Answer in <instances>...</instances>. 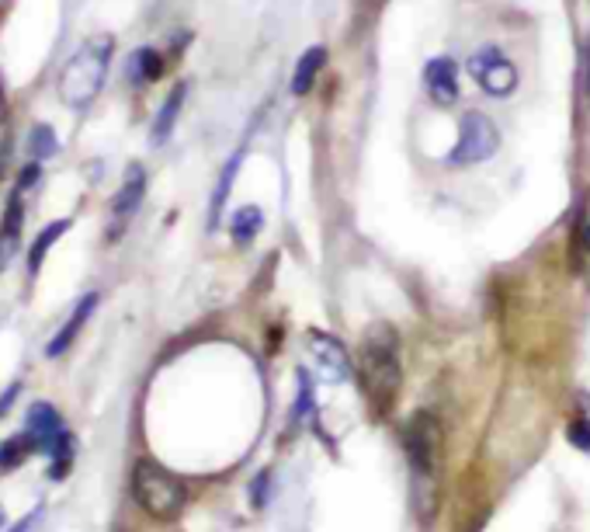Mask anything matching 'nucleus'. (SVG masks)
I'll return each instance as SVG.
<instances>
[{"label": "nucleus", "instance_id": "obj_1", "mask_svg": "<svg viewBox=\"0 0 590 532\" xmlns=\"http://www.w3.org/2000/svg\"><path fill=\"white\" fill-rule=\"evenodd\" d=\"M361 390L375 410H386L399 393V345L389 324H372L361 337V359H358Z\"/></svg>", "mask_w": 590, "mask_h": 532}, {"label": "nucleus", "instance_id": "obj_2", "mask_svg": "<svg viewBox=\"0 0 590 532\" xmlns=\"http://www.w3.org/2000/svg\"><path fill=\"white\" fill-rule=\"evenodd\" d=\"M112 52H115V42L108 36H98V39H87L77 52L63 63L59 70V81L56 91L63 98L67 108H87L108 77V63H112Z\"/></svg>", "mask_w": 590, "mask_h": 532}, {"label": "nucleus", "instance_id": "obj_3", "mask_svg": "<svg viewBox=\"0 0 590 532\" xmlns=\"http://www.w3.org/2000/svg\"><path fill=\"white\" fill-rule=\"evenodd\" d=\"M132 494L157 519H174L185 508V497H188L185 484L174 473H167L163 466L150 463V459H143L136 466V473H132Z\"/></svg>", "mask_w": 590, "mask_h": 532}, {"label": "nucleus", "instance_id": "obj_4", "mask_svg": "<svg viewBox=\"0 0 590 532\" xmlns=\"http://www.w3.org/2000/svg\"><path fill=\"white\" fill-rule=\"evenodd\" d=\"M500 150V132H497V123L486 115V112H466L459 119V143L455 150L448 154V164L452 167H469V164H483L490 161L493 154Z\"/></svg>", "mask_w": 590, "mask_h": 532}, {"label": "nucleus", "instance_id": "obj_5", "mask_svg": "<svg viewBox=\"0 0 590 532\" xmlns=\"http://www.w3.org/2000/svg\"><path fill=\"white\" fill-rule=\"evenodd\" d=\"M403 449L421 477H431L441 463V421L428 410H417L403 428Z\"/></svg>", "mask_w": 590, "mask_h": 532}, {"label": "nucleus", "instance_id": "obj_6", "mask_svg": "<svg viewBox=\"0 0 590 532\" xmlns=\"http://www.w3.org/2000/svg\"><path fill=\"white\" fill-rule=\"evenodd\" d=\"M466 67H469L472 81L479 83L490 98H507L517 87V67L511 63V56H504L497 45L476 49Z\"/></svg>", "mask_w": 590, "mask_h": 532}, {"label": "nucleus", "instance_id": "obj_7", "mask_svg": "<svg viewBox=\"0 0 590 532\" xmlns=\"http://www.w3.org/2000/svg\"><path fill=\"white\" fill-rule=\"evenodd\" d=\"M306 352L313 359V366L323 372L326 383H348L351 379V359L344 352V345L323 330H310L306 334Z\"/></svg>", "mask_w": 590, "mask_h": 532}, {"label": "nucleus", "instance_id": "obj_8", "mask_svg": "<svg viewBox=\"0 0 590 532\" xmlns=\"http://www.w3.org/2000/svg\"><path fill=\"white\" fill-rule=\"evenodd\" d=\"M424 83H428V94H431L437 108H452L459 101V67H455V60L434 56L424 67Z\"/></svg>", "mask_w": 590, "mask_h": 532}, {"label": "nucleus", "instance_id": "obj_9", "mask_svg": "<svg viewBox=\"0 0 590 532\" xmlns=\"http://www.w3.org/2000/svg\"><path fill=\"white\" fill-rule=\"evenodd\" d=\"M146 195V167L143 164H129L125 167V181L118 188V195L112 199V212H115V223H125Z\"/></svg>", "mask_w": 590, "mask_h": 532}, {"label": "nucleus", "instance_id": "obj_10", "mask_svg": "<svg viewBox=\"0 0 590 532\" xmlns=\"http://www.w3.org/2000/svg\"><path fill=\"white\" fill-rule=\"evenodd\" d=\"M25 432H32L35 442L42 446V452H49V446H52L67 428H63L59 410L52 408V404H45V401H39V404H32L28 414H25Z\"/></svg>", "mask_w": 590, "mask_h": 532}, {"label": "nucleus", "instance_id": "obj_11", "mask_svg": "<svg viewBox=\"0 0 590 532\" xmlns=\"http://www.w3.org/2000/svg\"><path fill=\"white\" fill-rule=\"evenodd\" d=\"M94 306H98V292H87V296H83V299L77 303V310L70 314V321L56 330V337L49 341V348H45V355H49V359H59V355H63V352H67V348L77 341V334L83 330L87 317L94 314Z\"/></svg>", "mask_w": 590, "mask_h": 532}, {"label": "nucleus", "instance_id": "obj_12", "mask_svg": "<svg viewBox=\"0 0 590 532\" xmlns=\"http://www.w3.org/2000/svg\"><path fill=\"white\" fill-rule=\"evenodd\" d=\"M185 98H188V83L181 81L167 94V101L160 105L157 119H153V129H150V143H153V147H163V143L170 139V132H174V125H177V115H181V108H185Z\"/></svg>", "mask_w": 590, "mask_h": 532}, {"label": "nucleus", "instance_id": "obj_13", "mask_svg": "<svg viewBox=\"0 0 590 532\" xmlns=\"http://www.w3.org/2000/svg\"><path fill=\"white\" fill-rule=\"evenodd\" d=\"M323 67H326V49H323V45H310V49L299 56V63H295V74H292V94H295V98H306V94L313 91V83Z\"/></svg>", "mask_w": 590, "mask_h": 532}, {"label": "nucleus", "instance_id": "obj_14", "mask_svg": "<svg viewBox=\"0 0 590 532\" xmlns=\"http://www.w3.org/2000/svg\"><path fill=\"white\" fill-rule=\"evenodd\" d=\"M240 164H243V147H236L233 157L226 161L223 174H219V181H216L212 205H208V230H216V226H219V219H223V209H226V199H230V192H233V181H236V171H240Z\"/></svg>", "mask_w": 590, "mask_h": 532}, {"label": "nucleus", "instance_id": "obj_15", "mask_svg": "<svg viewBox=\"0 0 590 532\" xmlns=\"http://www.w3.org/2000/svg\"><path fill=\"white\" fill-rule=\"evenodd\" d=\"M160 74H163V56H160L157 49L143 45V49H136V52L129 56L125 77L132 83H150V81H157Z\"/></svg>", "mask_w": 590, "mask_h": 532}, {"label": "nucleus", "instance_id": "obj_16", "mask_svg": "<svg viewBox=\"0 0 590 532\" xmlns=\"http://www.w3.org/2000/svg\"><path fill=\"white\" fill-rule=\"evenodd\" d=\"M261 226H264V212H261V205H240L233 212V219H230V234H233V241L240 247H247L257 234H261Z\"/></svg>", "mask_w": 590, "mask_h": 532}, {"label": "nucleus", "instance_id": "obj_17", "mask_svg": "<svg viewBox=\"0 0 590 532\" xmlns=\"http://www.w3.org/2000/svg\"><path fill=\"white\" fill-rule=\"evenodd\" d=\"M32 452H42V446L35 442L32 432L21 428V435H11L7 442H0V470H14V466H21Z\"/></svg>", "mask_w": 590, "mask_h": 532}, {"label": "nucleus", "instance_id": "obj_18", "mask_svg": "<svg viewBox=\"0 0 590 532\" xmlns=\"http://www.w3.org/2000/svg\"><path fill=\"white\" fill-rule=\"evenodd\" d=\"M67 230H70V219H56V223H49V226L42 230L39 241H35V244H32V250H28V268H32V275L39 272L42 261H45V254L52 250V244H56V241H59Z\"/></svg>", "mask_w": 590, "mask_h": 532}, {"label": "nucleus", "instance_id": "obj_19", "mask_svg": "<svg viewBox=\"0 0 590 532\" xmlns=\"http://www.w3.org/2000/svg\"><path fill=\"white\" fill-rule=\"evenodd\" d=\"M28 154L35 161H49V157L59 154V136H56V129L49 123L32 125V132H28Z\"/></svg>", "mask_w": 590, "mask_h": 532}, {"label": "nucleus", "instance_id": "obj_20", "mask_svg": "<svg viewBox=\"0 0 590 532\" xmlns=\"http://www.w3.org/2000/svg\"><path fill=\"white\" fill-rule=\"evenodd\" d=\"M313 414V379L306 369H299V397H295V408H292V425L306 421Z\"/></svg>", "mask_w": 590, "mask_h": 532}, {"label": "nucleus", "instance_id": "obj_21", "mask_svg": "<svg viewBox=\"0 0 590 532\" xmlns=\"http://www.w3.org/2000/svg\"><path fill=\"white\" fill-rule=\"evenodd\" d=\"M49 456H52V477H63V473H67V466L74 463V435H70V432H63V435L49 446Z\"/></svg>", "mask_w": 590, "mask_h": 532}, {"label": "nucleus", "instance_id": "obj_22", "mask_svg": "<svg viewBox=\"0 0 590 532\" xmlns=\"http://www.w3.org/2000/svg\"><path fill=\"white\" fill-rule=\"evenodd\" d=\"M21 223H25V202H21V192L14 188L11 192V199H7V212H4V230H11V234H21Z\"/></svg>", "mask_w": 590, "mask_h": 532}, {"label": "nucleus", "instance_id": "obj_23", "mask_svg": "<svg viewBox=\"0 0 590 532\" xmlns=\"http://www.w3.org/2000/svg\"><path fill=\"white\" fill-rule=\"evenodd\" d=\"M18 247H21V234H11L0 226V272L11 268V261L18 258Z\"/></svg>", "mask_w": 590, "mask_h": 532}, {"label": "nucleus", "instance_id": "obj_24", "mask_svg": "<svg viewBox=\"0 0 590 532\" xmlns=\"http://www.w3.org/2000/svg\"><path fill=\"white\" fill-rule=\"evenodd\" d=\"M566 435H570V442H573L577 449L590 452V421H573Z\"/></svg>", "mask_w": 590, "mask_h": 532}, {"label": "nucleus", "instance_id": "obj_25", "mask_svg": "<svg viewBox=\"0 0 590 532\" xmlns=\"http://www.w3.org/2000/svg\"><path fill=\"white\" fill-rule=\"evenodd\" d=\"M268 480H271V473H268V470H261V473H257V480H254V491H250L254 508H264V501H268Z\"/></svg>", "mask_w": 590, "mask_h": 532}, {"label": "nucleus", "instance_id": "obj_26", "mask_svg": "<svg viewBox=\"0 0 590 532\" xmlns=\"http://www.w3.org/2000/svg\"><path fill=\"white\" fill-rule=\"evenodd\" d=\"M39 174H42L39 161H35V164H28V167H25V171H21V178H18V192H21V195H25V192H28V188H35V185H39Z\"/></svg>", "mask_w": 590, "mask_h": 532}, {"label": "nucleus", "instance_id": "obj_27", "mask_svg": "<svg viewBox=\"0 0 590 532\" xmlns=\"http://www.w3.org/2000/svg\"><path fill=\"white\" fill-rule=\"evenodd\" d=\"M18 390H21V383H11V386H7V393L0 397V414L11 408V401H14V393H18Z\"/></svg>", "mask_w": 590, "mask_h": 532}, {"label": "nucleus", "instance_id": "obj_28", "mask_svg": "<svg viewBox=\"0 0 590 532\" xmlns=\"http://www.w3.org/2000/svg\"><path fill=\"white\" fill-rule=\"evenodd\" d=\"M35 519H39V512H32L28 519H21V526H14V532H32V526H35Z\"/></svg>", "mask_w": 590, "mask_h": 532}, {"label": "nucleus", "instance_id": "obj_29", "mask_svg": "<svg viewBox=\"0 0 590 532\" xmlns=\"http://www.w3.org/2000/svg\"><path fill=\"white\" fill-rule=\"evenodd\" d=\"M584 247H587V250H590V226H587V230H584Z\"/></svg>", "mask_w": 590, "mask_h": 532}, {"label": "nucleus", "instance_id": "obj_30", "mask_svg": "<svg viewBox=\"0 0 590 532\" xmlns=\"http://www.w3.org/2000/svg\"><path fill=\"white\" fill-rule=\"evenodd\" d=\"M0 112H4V83H0Z\"/></svg>", "mask_w": 590, "mask_h": 532}, {"label": "nucleus", "instance_id": "obj_31", "mask_svg": "<svg viewBox=\"0 0 590 532\" xmlns=\"http://www.w3.org/2000/svg\"><path fill=\"white\" fill-rule=\"evenodd\" d=\"M0 526H4V508H0Z\"/></svg>", "mask_w": 590, "mask_h": 532}]
</instances>
